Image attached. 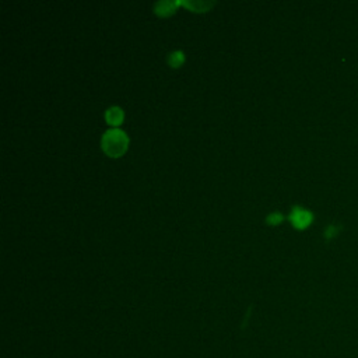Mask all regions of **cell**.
Masks as SVG:
<instances>
[{
  "label": "cell",
  "mask_w": 358,
  "mask_h": 358,
  "mask_svg": "<svg viewBox=\"0 0 358 358\" xmlns=\"http://www.w3.org/2000/svg\"><path fill=\"white\" fill-rule=\"evenodd\" d=\"M129 147V137L120 129H109L101 137L102 151L112 158L122 157Z\"/></svg>",
  "instance_id": "6da1fadb"
},
{
  "label": "cell",
  "mask_w": 358,
  "mask_h": 358,
  "mask_svg": "<svg viewBox=\"0 0 358 358\" xmlns=\"http://www.w3.org/2000/svg\"><path fill=\"white\" fill-rule=\"evenodd\" d=\"M288 220L291 222V225L298 229V231H303L308 227H310V224L315 220V215L310 210L302 207V206H292Z\"/></svg>",
  "instance_id": "7a4b0ae2"
},
{
  "label": "cell",
  "mask_w": 358,
  "mask_h": 358,
  "mask_svg": "<svg viewBox=\"0 0 358 358\" xmlns=\"http://www.w3.org/2000/svg\"><path fill=\"white\" fill-rule=\"evenodd\" d=\"M179 6H183L194 13H207L211 7L215 6V1L207 0H178Z\"/></svg>",
  "instance_id": "3957f363"
},
{
  "label": "cell",
  "mask_w": 358,
  "mask_h": 358,
  "mask_svg": "<svg viewBox=\"0 0 358 358\" xmlns=\"http://www.w3.org/2000/svg\"><path fill=\"white\" fill-rule=\"evenodd\" d=\"M178 7H179L178 0H176V1L161 0V1L154 3V13H155L158 17H169V15H172V14L176 11Z\"/></svg>",
  "instance_id": "277c9868"
},
{
  "label": "cell",
  "mask_w": 358,
  "mask_h": 358,
  "mask_svg": "<svg viewBox=\"0 0 358 358\" xmlns=\"http://www.w3.org/2000/svg\"><path fill=\"white\" fill-rule=\"evenodd\" d=\"M124 119V113L123 109L119 106H109L105 110V120L108 124L110 126H119Z\"/></svg>",
  "instance_id": "5b68a950"
},
{
  "label": "cell",
  "mask_w": 358,
  "mask_h": 358,
  "mask_svg": "<svg viewBox=\"0 0 358 358\" xmlns=\"http://www.w3.org/2000/svg\"><path fill=\"white\" fill-rule=\"evenodd\" d=\"M166 63L172 67V69H178L185 63V53L182 50H173L166 57Z\"/></svg>",
  "instance_id": "8992f818"
},
{
  "label": "cell",
  "mask_w": 358,
  "mask_h": 358,
  "mask_svg": "<svg viewBox=\"0 0 358 358\" xmlns=\"http://www.w3.org/2000/svg\"><path fill=\"white\" fill-rule=\"evenodd\" d=\"M284 221V215L281 214V213H278V211H273V213H270L267 217H266V222L268 224V225H278V224H281Z\"/></svg>",
  "instance_id": "52a82bcc"
}]
</instances>
